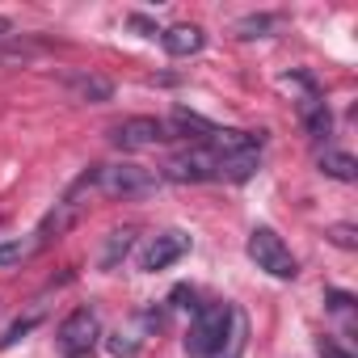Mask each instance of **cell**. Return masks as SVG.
<instances>
[{
	"instance_id": "cell-1",
	"label": "cell",
	"mask_w": 358,
	"mask_h": 358,
	"mask_svg": "<svg viewBox=\"0 0 358 358\" xmlns=\"http://www.w3.org/2000/svg\"><path fill=\"white\" fill-rule=\"evenodd\" d=\"M236 329V308L232 303H207L194 312V324L186 333V350L194 358H215L224 350V341L232 337Z\"/></svg>"
},
{
	"instance_id": "cell-2",
	"label": "cell",
	"mask_w": 358,
	"mask_h": 358,
	"mask_svg": "<svg viewBox=\"0 0 358 358\" xmlns=\"http://www.w3.org/2000/svg\"><path fill=\"white\" fill-rule=\"evenodd\" d=\"M93 186L106 199H148V194H156L160 177L143 164H101L93 173Z\"/></svg>"
},
{
	"instance_id": "cell-3",
	"label": "cell",
	"mask_w": 358,
	"mask_h": 358,
	"mask_svg": "<svg viewBox=\"0 0 358 358\" xmlns=\"http://www.w3.org/2000/svg\"><path fill=\"white\" fill-rule=\"evenodd\" d=\"M245 253H249V262H253L257 270H266L270 278H295V274H299L295 253L282 245V236H278L274 228H253Z\"/></svg>"
},
{
	"instance_id": "cell-4",
	"label": "cell",
	"mask_w": 358,
	"mask_h": 358,
	"mask_svg": "<svg viewBox=\"0 0 358 358\" xmlns=\"http://www.w3.org/2000/svg\"><path fill=\"white\" fill-rule=\"evenodd\" d=\"M164 177L169 182H220V152H211L207 143H194L164 160Z\"/></svg>"
},
{
	"instance_id": "cell-5",
	"label": "cell",
	"mask_w": 358,
	"mask_h": 358,
	"mask_svg": "<svg viewBox=\"0 0 358 358\" xmlns=\"http://www.w3.org/2000/svg\"><path fill=\"white\" fill-rule=\"evenodd\" d=\"M97 337H101V320H97L93 308H76V312L59 324V350H64L68 358H85V354L97 345Z\"/></svg>"
},
{
	"instance_id": "cell-6",
	"label": "cell",
	"mask_w": 358,
	"mask_h": 358,
	"mask_svg": "<svg viewBox=\"0 0 358 358\" xmlns=\"http://www.w3.org/2000/svg\"><path fill=\"white\" fill-rule=\"evenodd\" d=\"M164 139H173V135H169V127H164L160 118H127V122H118V127L110 131V143L122 148V152L156 148V143H164Z\"/></svg>"
},
{
	"instance_id": "cell-7",
	"label": "cell",
	"mask_w": 358,
	"mask_h": 358,
	"mask_svg": "<svg viewBox=\"0 0 358 358\" xmlns=\"http://www.w3.org/2000/svg\"><path fill=\"white\" fill-rule=\"evenodd\" d=\"M190 253V236L186 232H160V236H152V245L139 253V270H148V274H156V270H169L173 262H182Z\"/></svg>"
},
{
	"instance_id": "cell-8",
	"label": "cell",
	"mask_w": 358,
	"mask_h": 358,
	"mask_svg": "<svg viewBox=\"0 0 358 358\" xmlns=\"http://www.w3.org/2000/svg\"><path fill=\"white\" fill-rule=\"evenodd\" d=\"M64 89H68L76 101H89V106H101V101L114 97V85H110L106 76H97V72H68V76H64Z\"/></svg>"
},
{
	"instance_id": "cell-9",
	"label": "cell",
	"mask_w": 358,
	"mask_h": 358,
	"mask_svg": "<svg viewBox=\"0 0 358 358\" xmlns=\"http://www.w3.org/2000/svg\"><path fill=\"white\" fill-rule=\"evenodd\" d=\"M160 47H164L173 59L199 55V51H203V30H199V26H190V22H182V26H169V30H160Z\"/></svg>"
},
{
	"instance_id": "cell-10",
	"label": "cell",
	"mask_w": 358,
	"mask_h": 358,
	"mask_svg": "<svg viewBox=\"0 0 358 358\" xmlns=\"http://www.w3.org/2000/svg\"><path fill=\"white\" fill-rule=\"evenodd\" d=\"M299 118H303V131H308L312 139H329L333 118H329V106H324L316 93H308V97L299 101Z\"/></svg>"
},
{
	"instance_id": "cell-11",
	"label": "cell",
	"mask_w": 358,
	"mask_h": 358,
	"mask_svg": "<svg viewBox=\"0 0 358 358\" xmlns=\"http://www.w3.org/2000/svg\"><path fill=\"white\" fill-rule=\"evenodd\" d=\"M169 127V135H194L199 143H207L211 135H215V122H207V118H199V114H190V110H173V118L164 122Z\"/></svg>"
},
{
	"instance_id": "cell-12",
	"label": "cell",
	"mask_w": 358,
	"mask_h": 358,
	"mask_svg": "<svg viewBox=\"0 0 358 358\" xmlns=\"http://www.w3.org/2000/svg\"><path fill=\"white\" fill-rule=\"evenodd\" d=\"M316 164H320L324 177H333V182H354V177H358V160L350 152H337V148H324Z\"/></svg>"
},
{
	"instance_id": "cell-13",
	"label": "cell",
	"mask_w": 358,
	"mask_h": 358,
	"mask_svg": "<svg viewBox=\"0 0 358 358\" xmlns=\"http://www.w3.org/2000/svg\"><path fill=\"white\" fill-rule=\"evenodd\" d=\"M131 245H135V228H118V232H110L106 253H101V266H106V270H114V266L131 253Z\"/></svg>"
},
{
	"instance_id": "cell-14",
	"label": "cell",
	"mask_w": 358,
	"mask_h": 358,
	"mask_svg": "<svg viewBox=\"0 0 358 358\" xmlns=\"http://www.w3.org/2000/svg\"><path fill=\"white\" fill-rule=\"evenodd\" d=\"M72 220H76V203H59L47 220H43V232H38V241H51V236H59V232H68L72 228Z\"/></svg>"
},
{
	"instance_id": "cell-15",
	"label": "cell",
	"mask_w": 358,
	"mask_h": 358,
	"mask_svg": "<svg viewBox=\"0 0 358 358\" xmlns=\"http://www.w3.org/2000/svg\"><path fill=\"white\" fill-rule=\"evenodd\" d=\"M26 257H30V245H22V241L0 245V270H13V266H22Z\"/></svg>"
},
{
	"instance_id": "cell-16",
	"label": "cell",
	"mask_w": 358,
	"mask_h": 358,
	"mask_svg": "<svg viewBox=\"0 0 358 358\" xmlns=\"http://www.w3.org/2000/svg\"><path fill=\"white\" fill-rule=\"evenodd\" d=\"M266 30H274V17H245V22H236L241 38H266Z\"/></svg>"
},
{
	"instance_id": "cell-17",
	"label": "cell",
	"mask_w": 358,
	"mask_h": 358,
	"mask_svg": "<svg viewBox=\"0 0 358 358\" xmlns=\"http://www.w3.org/2000/svg\"><path fill=\"white\" fill-rule=\"evenodd\" d=\"M34 324H38V316H26V320H17V324H13V329L5 333V337H0V350H5V345H13L17 337H26V333H30Z\"/></svg>"
},
{
	"instance_id": "cell-18",
	"label": "cell",
	"mask_w": 358,
	"mask_h": 358,
	"mask_svg": "<svg viewBox=\"0 0 358 358\" xmlns=\"http://www.w3.org/2000/svg\"><path fill=\"white\" fill-rule=\"evenodd\" d=\"M324 303H329V312L345 316V312L354 308V295H345V291H329V295H324Z\"/></svg>"
},
{
	"instance_id": "cell-19",
	"label": "cell",
	"mask_w": 358,
	"mask_h": 358,
	"mask_svg": "<svg viewBox=\"0 0 358 358\" xmlns=\"http://www.w3.org/2000/svg\"><path fill=\"white\" fill-rule=\"evenodd\" d=\"M329 236H333V245H341V249H354V245H358L350 224H337V228H329Z\"/></svg>"
},
{
	"instance_id": "cell-20",
	"label": "cell",
	"mask_w": 358,
	"mask_h": 358,
	"mask_svg": "<svg viewBox=\"0 0 358 358\" xmlns=\"http://www.w3.org/2000/svg\"><path fill=\"white\" fill-rule=\"evenodd\" d=\"M316 350H320V358H354V354H350V350H341L333 337H320V345H316Z\"/></svg>"
},
{
	"instance_id": "cell-21",
	"label": "cell",
	"mask_w": 358,
	"mask_h": 358,
	"mask_svg": "<svg viewBox=\"0 0 358 358\" xmlns=\"http://www.w3.org/2000/svg\"><path fill=\"white\" fill-rule=\"evenodd\" d=\"M135 345H139V341H131V337H122V333L110 337V354H118V358H122V354H135Z\"/></svg>"
},
{
	"instance_id": "cell-22",
	"label": "cell",
	"mask_w": 358,
	"mask_h": 358,
	"mask_svg": "<svg viewBox=\"0 0 358 358\" xmlns=\"http://www.w3.org/2000/svg\"><path fill=\"white\" fill-rule=\"evenodd\" d=\"M131 30H139L143 38H156V34H160V30H156V26L148 22V17H131Z\"/></svg>"
}]
</instances>
